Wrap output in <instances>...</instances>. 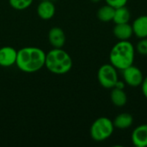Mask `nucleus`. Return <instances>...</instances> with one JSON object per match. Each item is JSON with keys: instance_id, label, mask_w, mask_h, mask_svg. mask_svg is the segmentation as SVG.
<instances>
[{"instance_id": "nucleus-17", "label": "nucleus", "mask_w": 147, "mask_h": 147, "mask_svg": "<svg viewBox=\"0 0 147 147\" xmlns=\"http://www.w3.org/2000/svg\"><path fill=\"white\" fill-rule=\"evenodd\" d=\"M34 0H9L10 6L16 10H23L28 9Z\"/></svg>"}, {"instance_id": "nucleus-15", "label": "nucleus", "mask_w": 147, "mask_h": 147, "mask_svg": "<svg viewBox=\"0 0 147 147\" xmlns=\"http://www.w3.org/2000/svg\"><path fill=\"white\" fill-rule=\"evenodd\" d=\"M130 17H131V14H130L129 9L126 6H122V7H119L115 9L113 22L115 24L127 23L129 22Z\"/></svg>"}, {"instance_id": "nucleus-12", "label": "nucleus", "mask_w": 147, "mask_h": 147, "mask_svg": "<svg viewBox=\"0 0 147 147\" xmlns=\"http://www.w3.org/2000/svg\"><path fill=\"white\" fill-rule=\"evenodd\" d=\"M134 34L140 39L147 37V16H140L137 17L133 24Z\"/></svg>"}, {"instance_id": "nucleus-10", "label": "nucleus", "mask_w": 147, "mask_h": 147, "mask_svg": "<svg viewBox=\"0 0 147 147\" xmlns=\"http://www.w3.org/2000/svg\"><path fill=\"white\" fill-rule=\"evenodd\" d=\"M37 15L42 20H50L55 15V5L51 0H42L37 6Z\"/></svg>"}, {"instance_id": "nucleus-8", "label": "nucleus", "mask_w": 147, "mask_h": 147, "mask_svg": "<svg viewBox=\"0 0 147 147\" xmlns=\"http://www.w3.org/2000/svg\"><path fill=\"white\" fill-rule=\"evenodd\" d=\"M48 40L53 48H62L65 43V34L59 27H53L48 32Z\"/></svg>"}, {"instance_id": "nucleus-1", "label": "nucleus", "mask_w": 147, "mask_h": 147, "mask_svg": "<svg viewBox=\"0 0 147 147\" xmlns=\"http://www.w3.org/2000/svg\"><path fill=\"white\" fill-rule=\"evenodd\" d=\"M46 53L36 47H25L17 51L16 65L23 72L34 73L45 66Z\"/></svg>"}, {"instance_id": "nucleus-14", "label": "nucleus", "mask_w": 147, "mask_h": 147, "mask_svg": "<svg viewBox=\"0 0 147 147\" xmlns=\"http://www.w3.org/2000/svg\"><path fill=\"white\" fill-rule=\"evenodd\" d=\"M110 99L112 103L116 107H123L127 102V96L124 89L113 88L110 93Z\"/></svg>"}, {"instance_id": "nucleus-18", "label": "nucleus", "mask_w": 147, "mask_h": 147, "mask_svg": "<svg viewBox=\"0 0 147 147\" xmlns=\"http://www.w3.org/2000/svg\"><path fill=\"white\" fill-rule=\"evenodd\" d=\"M136 49L139 53L142 55H147V37L140 39V40L137 43Z\"/></svg>"}, {"instance_id": "nucleus-22", "label": "nucleus", "mask_w": 147, "mask_h": 147, "mask_svg": "<svg viewBox=\"0 0 147 147\" xmlns=\"http://www.w3.org/2000/svg\"><path fill=\"white\" fill-rule=\"evenodd\" d=\"M91 2H93V3H97V2H99L100 0H90Z\"/></svg>"}, {"instance_id": "nucleus-16", "label": "nucleus", "mask_w": 147, "mask_h": 147, "mask_svg": "<svg viewBox=\"0 0 147 147\" xmlns=\"http://www.w3.org/2000/svg\"><path fill=\"white\" fill-rule=\"evenodd\" d=\"M115 8H114L113 6L107 3L106 5L102 6L98 9L97 17H98V19L100 21L104 22L113 21L114 15H115Z\"/></svg>"}, {"instance_id": "nucleus-5", "label": "nucleus", "mask_w": 147, "mask_h": 147, "mask_svg": "<svg viewBox=\"0 0 147 147\" xmlns=\"http://www.w3.org/2000/svg\"><path fill=\"white\" fill-rule=\"evenodd\" d=\"M97 79L103 88L113 89L119 80L116 68L111 64L102 65L97 71Z\"/></svg>"}, {"instance_id": "nucleus-23", "label": "nucleus", "mask_w": 147, "mask_h": 147, "mask_svg": "<svg viewBox=\"0 0 147 147\" xmlns=\"http://www.w3.org/2000/svg\"><path fill=\"white\" fill-rule=\"evenodd\" d=\"M40 1H42V0H40Z\"/></svg>"}, {"instance_id": "nucleus-11", "label": "nucleus", "mask_w": 147, "mask_h": 147, "mask_svg": "<svg viewBox=\"0 0 147 147\" xmlns=\"http://www.w3.org/2000/svg\"><path fill=\"white\" fill-rule=\"evenodd\" d=\"M113 33L119 40H128L134 34L133 27L132 25L128 24V22L115 24Z\"/></svg>"}, {"instance_id": "nucleus-13", "label": "nucleus", "mask_w": 147, "mask_h": 147, "mask_svg": "<svg viewBox=\"0 0 147 147\" xmlns=\"http://www.w3.org/2000/svg\"><path fill=\"white\" fill-rule=\"evenodd\" d=\"M114 126L118 129H127L129 128L134 123V118L129 113H122L118 115L114 121Z\"/></svg>"}, {"instance_id": "nucleus-6", "label": "nucleus", "mask_w": 147, "mask_h": 147, "mask_svg": "<svg viewBox=\"0 0 147 147\" xmlns=\"http://www.w3.org/2000/svg\"><path fill=\"white\" fill-rule=\"evenodd\" d=\"M122 76L125 83L131 87L140 86L144 79L141 70L134 65L122 70Z\"/></svg>"}, {"instance_id": "nucleus-19", "label": "nucleus", "mask_w": 147, "mask_h": 147, "mask_svg": "<svg viewBox=\"0 0 147 147\" xmlns=\"http://www.w3.org/2000/svg\"><path fill=\"white\" fill-rule=\"evenodd\" d=\"M105 1L108 4H109V5H111L116 9L119 7L126 6L128 0H105Z\"/></svg>"}, {"instance_id": "nucleus-21", "label": "nucleus", "mask_w": 147, "mask_h": 147, "mask_svg": "<svg viewBox=\"0 0 147 147\" xmlns=\"http://www.w3.org/2000/svg\"><path fill=\"white\" fill-rule=\"evenodd\" d=\"M124 87H125V84L123 83V82H121V81H117V83H116V84H115V86L114 87V88H118V89H124Z\"/></svg>"}, {"instance_id": "nucleus-20", "label": "nucleus", "mask_w": 147, "mask_h": 147, "mask_svg": "<svg viewBox=\"0 0 147 147\" xmlns=\"http://www.w3.org/2000/svg\"><path fill=\"white\" fill-rule=\"evenodd\" d=\"M141 89H142L143 95L147 99V77L144 78V79H143V82L141 84Z\"/></svg>"}, {"instance_id": "nucleus-7", "label": "nucleus", "mask_w": 147, "mask_h": 147, "mask_svg": "<svg viewBox=\"0 0 147 147\" xmlns=\"http://www.w3.org/2000/svg\"><path fill=\"white\" fill-rule=\"evenodd\" d=\"M17 57V51L9 46L3 47L0 48V66L10 67L16 65Z\"/></svg>"}, {"instance_id": "nucleus-9", "label": "nucleus", "mask_w": 147, "mask_h": 147, "mask_svg": "<svg viewBox=\"0 0 147 147\" xmlns=\"http://www.w3.org/2000/svg\"><path fill=\"white\" fill-rule=\"evenodd\" d=\"M131 140L137 147L147 146V124H142L134 128L132 133Z\"/></svg>"}, {"instance_id": "nucleus-2", "label": "nucleus", "mask_w": 147, "mask_h": 147, "mask_svg": "<svg viewBox=\"0 0 147 147\" xmlns=\"http://www.w3.org/2000/svg\"><path fill=\"white\" fill-rule=\"evenodd\" d=\"M134 47L129 40H119L109 53L110 64L121 71L134 65Z\"/></svg>"}, {"instance_id": "nucleus-3", "label": "nucleus", "mask_w": 147, "mask_h": 147, "mask_svg": "<svg viewBox=\"0 0 147 147\" xmlns=\"http://www.w3.org/2000/svg\"><path fill=\"white\" fill-rule=\"evenodd\" d=\"M45 66L53 74L63 75L71 71L72 59L69 53L62 48H53L46 53Z\"/></svg>"}, {"instance_id": "nucleus-4", "label": "nucleus", "mask_w": 147, "mask_h": 147, "mask_svg": "<svg viewBox=\"0 0 147 147\" xmlns=\"http://www.w3.org/2000/svg\"><path fill=\"white\" fill-rule=\"evenodd\" d=\"M114 129V123L109 118L100 117L97 118L90 127V137L95 141H103L109 139L113 134Z\"/></svg>"}]
</instances>
